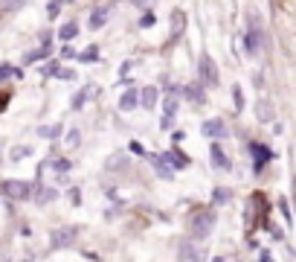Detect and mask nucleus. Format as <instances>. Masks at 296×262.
Listing matches in <instances>:
<instances>
[{
  "label": "nucleus",
  "instance_id": "f257e3e1",
  "mask_svg": "<svg viewBox=\"0 0 296 262\" xmlns=\"http://www.w3.org/2000/svg\"><path fill=\"white\" fill-rule=\"evenodd\" d=\"M215 222L218 215L212 210H198V213L189 215V233H192V242H203L209 239V233L215 230Z\"/></svg>",
  "mask_w": 296,
  "mask_h": 262
},
{
  "label": "nucleus",
  "instance_id": "f03ea898",
  "mask_svg": "<svg viewBox=\"0 0 296 262\" xmlns=\"http://www.w3.org/2000/svg\"><path fill=\"white\" fill-rule=\"evenodd\" d=\"M0 195L12 201H29L32 198V184L29 181H0Z\"/></svg>",
  "mask_w": 296,
  "mask_h": 262
},
{
  "label": "nucleus",
  "instance_id": "7ed1b4c3",
  "mask_svg": "<svg viewBox=\"0 0 296 262\" xmlns=\"http://www.w3.org/2000/svg\"><path fill=\"white\" fill-rule=\"evenodd\" d=\"M244 47H247L250 56H259L261 47H264V29H261L256 15H250V29H247V35H244Z\"/></svg>",
  "mask_w": 296,
  "mask_h": 262
},
{
  "label": "nucleus",
  "instance_id": "20e7f679",
  "mask_svg": "<svg viewBox=\"0 0 296 262\" xmlns=\"http://www.w3.org/2000/svg\"><path fill=\"white\" fill-rule=\"evenodd\" d=\"M198 76H201V84L206 88H215L218 84V67H215V61L209 53H203L201 59H198Z\"/></svg>",
  "mask_w": 296,
  "mask_h": 262
},
{
  "label": "nucleus",
  "instance_id": "39448f33",
  "mask_svg": "<svg viewBox=\"0 0 296 262\" xmlns=\"http://www.w3.org/2000/svg\"><path fill=\"white\" fill-rule=\"evenodd\" d=\"M177 259L180 262H203V259H206V253H203V250L198 248L192 239H183V242H180V248H177Z\"/></svg>",
  "mask_w": 296,
  "mask_h": 262
},
{
  "label": "nucleus",
  "instance_id": "423d86ee",
  "mask_svg": "<svg viewBox=\"0 0 296 262\" xmlns=\"http://www.w3.org/2000/svg\"><path fill=\"white\" fill-rule=\"evenodd\" d=\"M201 131L206 134V137H212V140H224V137H229V128L224 125V119H206L201 125Z\"/></svg>",
  "mask_w": 296,
  "mask_h": 262
},
{
  "label": "nucleus",
  "instance_id": "0eeeda50",
  "mask_svg": "<svg viewBox=\"0 0 296 262\" xmlns=\"http://www.w3.org/2000/svg\"><path fill=\"white\" fill-rule=\"evenodd\" d=\"M250 155L256 157V169H253V172H261V169H264V163L273 157V152L267 149V146H261V143H250Z\"/></svg>",
  "mask_w": 296,
  "mask_h": 262
},
{
  "label": "nucleus",
  "instance_id": "6e6552de",
  "mask_svg": "<svg viewBox=\"0 0 296 262\" xmlns=\"http://www.w3.org/2000/svg\"><path fill=\"white\" fill-rule=\"evenodd\" d=\"M160 157H163V160H166V163H168L171 169H186V166L192 163V160H189L186 155H183L180 149H168V152H163Z\"/></svg>",
  "mask_w": 296,
  "mask_h": 262
},
{
  "label": "nucleus",
  "instance_id": "1a4fd4ad",
  "mask_svg": "<svg viewBox=\"0 0 296 262\" xmlns=\"http://www.w3.org/2000/svg\"><path fill=\"white\" fill-rule=\"evenodd\" d=\"M209 157H212L215 169H221V172H229V169H232V160H229V157L224 155V149H221L218 143L209 146Z\"/></svg>",
  "mask_w": 296,
  "mask_h": 262
},
{
  "label": "nucleus",
  "instance_id": "9d476101",
  "mask_svg": "<svg viewBox=\"0 0 296 262\" xmlns=\"http://www.w3.org/2000/svg\"><path fill=\"white\" fill-rule=\"evenodd\" d=\"M163 119H160V128L163 131H168L171 125H174V111H177V99L174 96H166V102H163Z\"/></svg>",
  "mask_w": 296,
  "mask_h": 262
},
{
  "label": "nucleus",
  "instance_id": "9b49d317",
  "mask_svg": "<svg viewBox=\"0 0 296 262\" xmlns=\"http://www.w3.org/2000/svg\"><path fill=\"white\" fill-rule=\"evenodd\" d=\"M107 15H110V6L107 3H99L93 12H90V18H87V24H90V29H102L107 21Z\"/></svg>",
  "mask_w": 296,
  "mask_h": 262
},
{
  "label": "nucleus",
  "instance_id": "f8f14e48",
  "mask_svg": "<svg viewBox=\"0 0 296 262\" xmlns=\"http://www.w3.org/2000/svg\"><path fill=\"white\" fill-rule=\"evenodd\" d=\"M137 105H140V91H137V88L125 91V94H122V99H119V111H125V114H128V111H134Z\"/></svg>",
  "mask_w": 296,
  "mask_h": 262
},
{
  "label": "nucleus",
  "instance_id": "ddd939ff",
  "mask_svg": "<svg viewBox=\"0 0 296 262\" xmlns=\"http://www.w3.org/2000/svg\"><path fill=\"white\" fill-rule=\"evenodd\" d=\"M151 163H154V172H157V175H160L163 181H171V178H174V169L168 166V163H166V160H163L160 155H151Z\"/></svg>",
  "mask_w": 296,
  "mask_h": 262
},
{
  "label": "nucleus",
  "instance_id": "4468645a",
  "mask_svg": "<svg viewBox=\"0 0 296 262\" xmlns=\"http://www.w3.org/2000/svg\"><path fill=\"white\" fill-rule=\"evenodd\" d=\"M157 96H160V94H157V88H154V84L142 88V91H140V105L151 111V108H157Z\"/></svg>",
  "mask_w": 296,
  "mask_h": 262
},
{
  "label": "nucleus",
  "instance_id": "2eb2a0df",
  "mask_svg": "<svg viewBox=\"0 0 296 262\" xmlns=\"http://www.w3.org/2000/svg\"><path fill=\"white\" fill-rule=\"evenodd\" d=\"M73 236H76V230H73V227H67V230H55V233H52V248L73 245Z\"/></svg>",
  "mask_w": 296,
  "mask_h": 262
},
{
  "label": "nucleus",
  "instance_id": "dca6fc26",
  "mask_svg": "<svg viewBox=\"0 0 296 262\" xmlns=\"http://www.w3.org/2000/svg\"><path fill=\"white\" fill-rule=\"evenodd\" d=\"M32 198H35V201L41 204V207H44V204H52V201H55V198H58V192L52 190V187H38Z\"/></svg>",
  "mask_w": 296,
  "mask_h": 262
},
{
  "label": "nucleus",
  "instance_id": "f3484780",
  "mask_svg": "<svg viewBox=\"0 0 296 262\" xmlns=\"http://www.w3.org/2000/svg\"><path fill=\"white\" fill-rule=\"evenodd\" d=\"M125 166H128V157L122 155V152H119V155H110L105 160V169H107V172H122Z\"/></svg>",
  "mask_w": 296,
  "mask_h": 262
},
{
  "label": "nucleus",
  "instance_id": "a211bd4d",
  "mask_svg": "<svg viewBox=\"0 0 296 262\" xmlns=\"http://www.w3.org/2000/svg\"><path fill=\"white\" fill-rule=\"evenodd\" d=\"M183 96H189L195 105H203V102H206V94H203V88H198V84H189V88H183Z\"/></svg>",
  "mask_w": 296,
  "mask_h": 262
},
{
  "label": "nucleus",
  "instance_id": "6ab92c4d",
  "mask_svg": "<svg viewBox=\"0 0 296 262\" xmlns=\"http://www.w3.org/2000/svg\"><path fill=\"white\" fill-rule=\"evenodd\" d=\"M76 35H79V26L73 24V21H70V24H64V26L58 29V38L64 41V44H70V41H73Z\"/></svg>",
  "mask_w": 296,
  "mask_h": 262
},
{
  "label": "nucleus",
  "instance_id": "aec40b11",
  "mask_svg": "<svg viewBox=\"0 0 296 262\" xmlns=\"http://www.w3.org/2000/svg\"><path fill=\"white\" fill-rule=\"evenodd\" d=\"M96 94V88H84V91H79V94L73 96V111H82L84 102H87V96Z\"/></svg>",
  "mask_w": 296,
  "mask_h": 262
},
{
  "label": "nucleus",
  "instance_id": "412c9836",
  "mask_svg": "<svg viewBox=\"0 0 296 262\" xmlns=\"http://www.w3.org/2000/svg\"><path fill=\"white\" fill-rule=\"evenodd\" d=\"M76 59L84 61V64H93V61H99V47H87V50H82V53H76Z\"/></svg>",
  "mask_w": 296,
  "mask_h": 262
},
{
  "label": "nucleus",
  "instance_id": "4be33fe9",
  "mask_svg": "<svg viewBox=\"0 0 296 262\" xmlns=\"http://www.w3.org/2000/svg\"><path fill=\"white\" fill-rule=\"evenodd\" d=\"M24 73L18 70V67H12V64H0V82H6V79H21Z\"/></svg>",
  "mask_w": 296,
  "mask_h": 262
},
{
  "label": "nucleus",
  "instance_id": "5701e85b",
  "mask_svg": "<svg viewBox=\"0 0 296 262\" xmlns=\"http://www.w3.org/2000/svg\"><path fill=\"white\" fill-rule=\"evenodd\" d=\"M52 166H55V172H58V178H64V175L73 169V163L67 160V157H55V160H52Z\"/></svg>",
  "mask_w": 296,
  "mask_h": 262
},
{
  "label": "nucleus",
  "instance_id": "b1692460",
  "mask_svg": "<svg viewBox=\"0 0 296 262\" xmlns=\"http://www.w3.org/2000/svg\"><path fill=\"white\" fill-rule=\"evenodd\" d=\"M229 198H232V192L226 190V187H218V190L212 192V201H215V204H226Z\"/></svg>",
  "mask_w": 296,
  "mask_h": 262
},
{
  "label": "nucleus",
  "instance_id": "393cba45",
  "mask_svg": "<svg viewBox=\"0 0 296 262\" xmlns=\"http://www.w3.org/2000/svg\"><path fill=\"white\" fill-rule=\"evenodd\" d=\"M79 143H82L79 128H70V131H67V149H79Z\"/></svg>",
  "mask_w": 296,
  "mask_h": 262
},
{
  "label": "nucleus",
  "instance_id": "a878e982",
  "mask_svg": "<svg viewBox=\"0 0 296 262\" xmlns=\"http://www.w3.org/2000/svg\"><path fill=\"white\" fill-rule=\"evenodd\" d=\"M38 134H41V137H58V134H61V125H41V128H38Z\"/></svg>",
  "mask_w": 296,
  "mask_h": 262
},
{
  "label": "nucleus",
  "instance_id": "bb28decb",
  "mask_svg": "<svg viewBox=\"0 0 296 262\" xmlns=\"http://www.w3.org/2000/svg\"><path fill=\"white\" fill-rule=\"evenodd\" d=\"M47 56H49V47H41V50H32L24 61H41V59H47Z\"/></svg>",
  "mask_w": 296,
  "mask_h": 262
},
{
  "label": "nucleus",
  "instance_id": "cd10ccee",
  "mask_svg": "<svg viewBox=\"0 0 296 262\" xmlns=\"http://www.w3.org/2000/svg\"><path fill=\"white\" fill-rule=\"evenodd\" d=\"M259 117L264 119V122H270V119H273V108H270V102H259Z\"/></svg>",
  "mask_w": 296,
  "mask_h": 262
},
{
  "label": "nucleus",
  "instance_id": "c85d7f7f",
  "mask_svg": "<svg viewBox=\"0 0 296 262\" xmlns=\"http://www.w3.org/2000/svg\"><path fill=\"white\" fill-rule=\"evenodd\" d=\"M58 70H61L58 61H49L47 67H41V73H44V76H58Z\"/></svg>",
  "mask_w": 296,
  "mask_h": 262
},
{
  "label": "nucleus",
  "instance_id": "c756f323",
  "mask_svg": "<svg viewBox=\"0 0 296 262\" xmlns=\"http://www.w3.org/2000/svg\"><path fill=\"white\" fill-rule=\"evenodd\" d=\"M29 155H32L29 146H24V149H12V160H21V157H29Z\"/></svg>",
  "mask_w": 296,
  "mask_h": 262
},
{
  "label": "nucleus",
  "instance_id": "7c9ffc66",
  "mask_svg": "<svg viewBox=\"0 0 296 262\" xmlns=\"http://www.w3.org/2000/svg\"><path fill=\"white\" fill-rule=\"evenodd\" d=\"M232 99H235V108L241 111V108H244V94H241V88H238V84L232 88Z\"/></svg>",
  "mask_w": 296,
  "mask_h": 262
},
{
  "label": "nucleus",
  "instance_id": "2f4dec72",
  "mask_svg": "<svg viewBox=\"0 0 296 262\" xmlns=\"http://www.w3.org/2000/svg\"><path fill=\"white\" fill-rule=\"evenodd\" d=\"M128 152H131V155H145L142 143H137V140H131V143H128Z\"/></svg>",
  "mask_w": 296,
  "mask_h": 262
},
{
  "label": "nucleus",
  "instance_id": "473e14b6",
  "mask_svg": "<svg viewBox=\"0 0 296 262\" xmlns=\"http://www.w3.org/2000/svg\"><path fill=\"white\" fill-rule=\"evenodd\" d=\"M279 210H282V215H284V222H287V225H290V207H287V201H279Z\"/></svg>",
  "mask_w": 296,
  "mask_h": 262
},
{
  "label": "nucleus",
  "instance_id": "72a5a7b5",
  "mask_svg": "<svg viewBox=\"0 0 296 262\" xmlns=\"http://www.w3.org/2000/svg\"><path fill=\"white\" fill-rule=\"evenodd\" d=\"M61 59H76V50H73L70 44H64V47H61Z\"/></svg>",
  "mask_w": 296,
  "mask_h": 262
},
{
  "label": "nucleus",
  "instance_id": "f704fd0d",
  "mask_svg": "<svg viewBox=\"0 0 296 262\" xmlns=\"http://www.w3.org/2000/svg\"><path fill=\"white\" fill-rule=\"evenodd\" d=\"M58 12H61V3L52 0V3H49V18H58Z\"/></svg>",
  "mask_w": 296,
  "mask_h": 262
},
{
  "label": "nucleus",
  "instance_id": "c9c22d12",
  "mask_svg": "<svg viewBox=\"0 0 296 262\" xmlns=\"http://www.w3.org/2000/svg\"><path fill=\"white\" fill-rule=\"evenodd\" d=\"M58 79H67V82H73V79H76V70H70V67H67V70H58Z\"/></svg>",
  "mask_w": 296,
  "mask_h": 262
},
{
  "label": "nucleus",
  "instance_id": "e433bc0d",
  "mask_svg": "<svg viewBox=\"0 0 296 262\" xmlns=\"http://www.w3.org/2000/svg\"><path fill=\"white\" fill-rule=\"evenodd\" d=\"M154 24V15L148 12V15H142V21H140V26H151Z\"/></svg>",
  "mask_w": 296,
  "mask_h": 262
},
{
  "label": "nucleus",
  "instance_id": "4c0bfd02",
  "mask_svg": "<svg viewBox=\"0 0 296 262\" xmlns=\"http://www.w3.org/2000/svg\"><path fill=\"white\" fill-rule=\"evenodd\" d=\"M70 201H73V204H82V195H79V190H70Z\"/></svg>",
  "mask_w": 296,
  "mask_h": 262
},
{
  "label": "nucleus",
  "instance_id": "58836bf2",
  "mask_svg": "<svg viewBox=\"0 0 296 262\" xmlns=\"http://www.w3.org/2000/svg\"><path fill=\"white\" fill-rule=\"evenodd\" d=\"M259 262H273V256L267 253V250H261V256H259Z\"/></svg>",
  "mask_w": 296,
  "mask_h": 262
},
{
  "label": "nucleus",
  "instance_id": "ea45409f",
  "mask_svg": "<svg viewBox=\"0 0 296 262\" xmlns=\"http://www.w3.org/2000/svg\"><path fill=\"white\" fill-rule=\"evenodd\" d=\"M134 3H137V6H142V9H145V6H148L151 0H134Z\"/></svg>",
  "mask_w": 296,
  "mask_h": 262
},
{
  "label": "nucleus",
  "instance_id": "a19ab883",
  "mask_svg": "<svg viewBox=\"0 0 296 262\" xmlns=\"http://www.w3.org/2000/svg\"><path fill=\"white\" fill-rule=\"evenodd\" d=\"M212 262H224V259H212Z\"/></svg>",
  "mask_w": 296,
  "mask_h": 262
}]
</instances>
